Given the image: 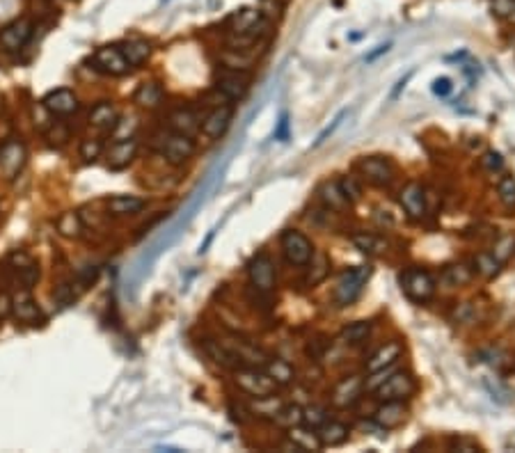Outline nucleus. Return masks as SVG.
<instances>
[{"mask_svg": "<svg viewBox=\"0 0 515 453\" xmlns=\"http://www.w3.org/2000/svg\"><path fill=\"white\" fill-rule=\"evenodd\" d=\"M369 277H371L369 265H357V268L346 270L339 277L337 286H334V293H332L334 302H337L339 307H348V304H353L362 295L366 282H369Z\"/></svg>", "mask_w": 515, "mask_h": 453, "instance_id": "obj_3", "label": "nucleus"}, {"mask_svg": "<svg viewBox=\"0 0 515 453\" xmlns=\"http://www.w3.org/2000/svg\"><path fill=\"white\" fill-rule=\"evenodd\" d=\"M353 245L364 254H380L382 249L387 247L385 240H380L378 236H371V233H355Z\"/></svg>", "mask_w": 515, "mask_h": 453, "instance_id": "obj_35", "label": "nucleus"}, {"mask_svg": "<svg viewBox=\"0 0 515 453\" xmlns=\"http://www.w3.org/2000/svg\"><path fill=\"white\" fill-rule=\"evenodd\" d=\"M389 46H392V44H389V42H387V44H380L376 51H373V53H369V56H366V62H373V60H376L378 56H382V53H387V51H389Z\"/></svg>", "mask_w": 515, "mask_h": 453, "instance_id": "obj_52", "label": "nucleus"}, {"mask_svg": "<svg viewBox=\"0 0 515 453\" xmlns=\"http://www.w3.org/2000/svg\"><path fill=\"white\" fill-rule=\"evenodd\" d=\"M373 421H376L382 431L399 428L405 421V408L401 405V401H382L380 408L373 412Z\"/></svg>", "mask_w": 515, "mask_h": 453, "instance_id": "obj_19", "label": "nucleus"}, {"mask_svg": "<svg viewBox=\"0 0 515 453\" xmlns=\"http://www.w3.org/2000/svg\"><path fill=\"white\" fill-rule=\"evenodd\" d=\"M270 3H275V5L282 7V5H286V3H288V0H270Z\"/></svg>", "mask_w": 515, "mask_h": 453, "instance_id": "obj_53", "label": "nucleus"}, {"mask_svg": "<svg viewBox=\"0 0 515 453\" xmlns=\"http://www.w3.org/2000/svg\"><path fill=\"white\" fill-rule=\"evenodd\" d=\"M323 421H327V415H325V408H321V405H307V408H302V424L309 426L311 431L321 426Z\"/></svg>", "mask_w": 515, "mask_h": 453, "instance_id": "obj_39", "label": "nucleus"}, {"mask_svg": "<svg viewBox=\"0 0 515 453\" xmlns=\"http://www.w3.org/2000/svg\"><path fill=\"white\" fill-rule=\"evenodd\" d=\"M272 421L288 431L291 426L302 424V408L300 405H279V410L272 415Z\"/></svg>", "mask_w": 515, "mask_h": 453, "instance_id": "obj_33", "label": "nucleus"}, {"mask_svg": "<svg viewBox=\"0 0 515 453\" xmlns=\"http://www.w3.org/2000/svg\"><path fill=\"white\" fill-rule=\"evenodd\" d=\"M490 5L499 19L515 23V0H490Z\"/></svg>", "mask_w": 515, "mask_h": 453, "instance_id": "obj_41", "label": "nucleus"}, {"mask_svg": "<svg viewBox=\"0 0 515 453\" xmlns=\"http://www.w3.org/2000/svg\"><path fill=\"white\" fill-rule=\"evenodd\" d=\"M154 149L165 158L170 165H183L186 160L193 158L195 154V142L193 138L181 135V133H161L154 140Z\"/></svg>", "mask_w": 515, "mask_h": 453, "instance_id": "obj_2", "label": "nucleus"}, {"mask_svg": "<svg viewBox=\"0 0 515 453\" xmlns=\"http://www.w3.org/2000/svg\"><path fill=\"white\" fill-rule=\"evenodd\" d=\"M362 392H364L362 376H346L334 385L330 401L334 408H350V405L362 396Z\"/></svg>", "mask_w": 515, "mask_h": 453, "instance_id": "obj_12", "label": "nucleus"}, {"mask_svg": "<svg viewBox=\"0 0 515 453\" xmlns=\"http://www.w3.org/2000/svg\"><path fill=\"white\" fill-rule=\"evenodd\" d=\"M474 265H477V272H481L483 277L493 279L499 272V268H502V261L490 252H479L477 259H474Z\"/></svg>", "mask_w": 515, "mask_h": 453, "instance_id": "obj_36", "label": "nucleus"}, {"mask_svg": "<svg viewBox=\"0 0 515 453\" xmlns=\"http://www.w3.org/2000/svg\"><path fill=\"white\" fill-rule=\"evenodd\" d=\"M403 355V346L399 341H387L385 346H380L376 353H373L369 359H366V373H378L385 369H392L396 364V359Z\"/></svg>", "mask_w": 515, "mask_h": 453, "instance_id": "obj_16", "label": "nucleus"}, {"mask_svg": "<svg viewBox=\"0 0 515 453\" xmlns=\"http://www.w3.org/2000/svg\"><path fill=\"white\" fill-rule=\"evenodd\" d=\"M56 229H58L60 236H65V238H81L85 226H83L81 215L74 213V211H65V213L58 215Z\"/></svg>", "mask_w": 515, "mask_h": 453, "instance_id": "obj_28", "label": "nucleus"}, {"mask_svg": "<svg viewBox=\"0 0 515 453\" xmlns=\"http://www.w3.org/2000/svg\"><path fill=\"white\" fill-rule=\"evenodd\" d=\"M339 188L343 192V197L348 199V204H355V201L362 199V186L355 176H343L339 181Z\"/></svg>", "mask_w": 515, "mask_h": 453, "instance_id": "obj_38", "label": "nucleus"}, {"mask_svg": "<svg viewBox=\"0 0 515 453\" xmlns=\"http://www.w3.org/2000/svg\"><path fill=\"white\" fill-rule=\"evenodd\" d=\"M275 140H279V142H286L288 140V113L279 115V122H277V129H275Z\"/></svg>", "mask_w": 515, "mask_h": 453, "instance_id": "obj_49", "label": "nucleus"}, {"mask_svg": "<svg viewBox=\"0 0 515 453\" xmlns=\"http://www.w3.org/2000/svg\"><path fill=\"white\" fill-rule=\"evenodd\" d=\"M120 51L124 53V58H126V62H129L131 67L145 65V62L149 60V56H152L149 42H142V39H133V42H126Z\"/></svg>", "mask_w": 515, "mask_h": 453, "instance_id": "obj_29", "label": "nucleus"}, {"mask_svg": "<svg viewBox=\"0 0 515 453\" xmlns=\"http://www.w3.org/2000/svg\"><path fill=\"white\" fill-rule=\"evenodd\" d=\"M138 120L136 117H117V122H115V126L111 129V138H113V142H122V140H131V138H136V131H138Z\"/></svg>", "mask_w": 515, "mask_h": 453, "instance_id": "obj_34", "label": "nucleus"}, {"mask_svg": "<svg viewBox=\"0 0 515 453\" xmlns=\"http://www.w3.org/2000/svg\"><path fill=\"white\" fill-rule=\"evenodd\" d=\"M92 65H95L97 72L106 74V76H126L131 69H133L117 46H104V49H99L95 56H92Z\"/></svg>", "mask_w": 515, "mask_h": 453, "instance_id": "obj_11", "label": "nucleus"}, {"mask_svg": "<svg viewBox=\"0 0 515 453\" xmlns=\"http://www.w3.org/2000/svg\"><path fill=\"white\" fill-rule=\"evenodd\" d=\"M371 334V323L369 321H355L346 325L341 330V341L348 343V346H360L366 339H369Z\"/></svg>", "mask_w": 515, "mask_h": 453, "instance_id": "obj_32", "label": "nucleus"}, {"mask_svg": "<svg viewBox=\"0 0 515 453\" xmlns=\"http://www.w3.org/2000/svg\"><path fill=\"white\" fill-rule=\"evenodd\" d=\"M234 382H236L240 392L252 398L272 396L277 389V382L268 376L266 369H259V366H238V369H234Z\"/></svg>", "mask_w": 515, "mask_h": 453, "instance_id": "obj_1", "label": "nucleus"}, {"mask_svg": "<svg viewBox=\"0 0 515 453\" xmlns=\"http://www.w3.org/2000/svg\"><path fill=\"white\" fill-rule=\"evenodd\" d=\"M35 35V23L33 19L21 17L17 21L7 23V26L0 30V49L5 53H17L23 46H28V42Z\"/></svg>", "mask_w": 515, "mask_h": 453, "instance_id": "obj_7", "label": "nucleus"}, {"mask_svg": "<svg viewBox=\"0 0 515 453\" xmlns=\"http://www.w3.org/2000/svg\"><path fill=\"white\" fill-rule=\"evenodd\" d=\"M451 449H458V451H465V453H474V451H479V444L472 442V440H454Z\"/></svg>", "mask_w": 515, "mask_h": 453, "instance_id": "obj_50", "label": "nucleus"}, {"mask_svg": "<svg viewBox=\"0 0 515 453\" xmlns=\"http://www.w3.org/2000/svg\"><path fill=\"white\" fill-rule=\"evenodd\" d=\"M231 113H234V108L229 104L213 108V110L206 115V120L202 122V133H204L209 140H218L224 131H227L229 122H231Z\"/></svg>", "mask_w": 515, "mask_h": 453, "instance_id": "obj_18", "label": "nucleus"}, {"mask_svg": "<svg viewBox=\"0 0 515 453\" xmlns=\"http://www.w3.org/2000/svg\"><path fill=\"white\" fill-rule=\"evenodd\" d=\"M12 316V295L7 291H0V323Z\"/></svg>", "mask_w": 515, "mask_h": 453, "instance_id": "obj_48", "label": "nucleus"}, {"mask_svg": "<svg viewBox=\"0 0 515 453\" xmlns=\"http://www.w3.org/2000/svg\"><path fill=\"white\" fill-rule=\"evenodd\" d=\"M318 197L321 201L332 211H343L348 206V199L343 197V192L339 188V181H327L321 186V190H318Z\"/></svg>", "mask_w": 515, "mask_h": 453, "instance_id": "obj_31", "label": "nucleus"}, {"mask_svg": "<svg viewBox=\"0 0 515 453\" xmlns=\"http://www.w3.org/2000/svg\"><path fill=\"white\" fill-rule=\"evenodd\" d=\"M167 122H170L167 124L170 131L181 133V135H188V138H195L199 133V129H202L199 117L195 115L190 108H179V110H174L170 115Z\"/></svg>", "mask_w": 515, "mask_h": 453, "instance_id": "obj_22", "label": "nucleus"}, {"mask_svg": "<svg viewBox=\"0 0 515 453\" xmlns=\"http://www.w3.org/2000/svg\"><path fill=\"white\" fill-rule=\"evenodd\" d=\"M133 104L140 106V108H145V110H154V108H158L163 104L161 83L149 81V83L140 85V88L136 90V94H133Z\"/></svg>", "mask_w": 515, "mask_h": 453, "instance_id": "obj_25", "label": "nucleus"}, {"mask_svg": "<svg viewBox=\"0 0 515 453\" xmlns=\"http://www.w3.org/2000/svg\"><path fill=\"white\" fill-rule=\"evenodd\" d=\"M247 85H250V76L243 69L222 67L220 72L215 74V90L227 101L243 99L247 92Z\"/></svg>", "mask_w": 515, "mask_h": 453, "instance_id": "obj_8", "label": "nucleus"}, {"mask_svg": "<svg viewBox=\"0 0 515 453\" xmlns=\"http://www.w3.org/2000/svg\"><path fill=\"white\" fill-rule=\"evenodd\" d=\"M282 252L286 256V261L293 265H307L314 259V245H311V240L305 233L295 229H286L282 233Z\"/></svg>", "mask_w": 515, "mask_h": 453, "instance_id": "obj_9", "label": "nucleus"}, {"mask_svg": "<svg viewBox=\"0 0 515 453\" xmlns=\"http://www.w3.org/2000/svg\"><path fill=\"white\" fill-rule=\"evenodd\" d=\"M288 442L293 444L295 451H321L323 444L318 440L316 433H311V428L305 424L288 428Z\"/></svg>", "mask_w": 515, "mask_h": 453, "instance_id": "obj_23", "label": "nucleus"}, {"mask_svg": "<svg viewBox=\"0 0 515 453\" xmlns=\"http://www.w3.org/2000/svg\"><path fill=\"white\" fill-rule=\"evenodd\" d=\"M101 151H104V142H101V140H97V138L83 140V145H81V158L85 163H95L99 156H101Z\"/></svg>", "mask_w": 515, "mask_h": 453, "instance_id": "obj_40", "label": "nucleus"}, {"mask_svg": "<svg viewBox=\"0 0 515 453\" xmlns=\"http://www.w3.org/2000/svg\"><path fill=\"white\" fill-rule=\"evenodd\" d=\"M357 170L362 172V176L373 186H389L394 179V170L389 165V160L380 158V156H371V158H362Z\"/></svg>", "mask_w": 515, "mask_h": 453, "instance_id": "obj_13", "label": "nucleus"}, {"mask_svg": "<svg viewBox=\"0 0 515 453\" xmlns=\"http://www.w3.org/2000/svg\"><path fill=\"white\" fill-rule=\"evenodd\" d=\"M410 78H412V72H408V74H405V76L401 78V81H399V83H396V88L392 90V94H389V101H394L396 97H399V94H401V92L405 90V85H408V81H410Z\"/></svg>", "mask_w": 515, "mask_h": 453, "instance_id": "obj_51", "label": "nucleus"}, {"mask_svg": "<svg viewBox=\"0 0 515 453\" xmlns=\"http://www.w3.org/2000/svg\"><path fill=\"white\" fill-rule=\"evenodd\" d=\"M42 104H44L46 110H49L51 115H56V117H69V115H74L78 110V99H76L74 92L67 90V88L49 92V94L44 97Z\"/></svg>", "mask_w": 515, "mask_h": 453, "instance_id": "obj_14", "label": "nucleus"}, {"mask_svg": "<svg viewBox=\"0 0 515 453\" xmlns=\"http://www.w3.org/2000/svg\"><path fill=\"white\" fill-rule=\"evenodd\" d=\"M481 167L486 170V172H499L504 167V158H502V154H497V151H486L483 154V158H481Z\"/></svg>", "mask_w": 515, "mask_h": 453, "instance_id": "obj_43", "label": "nucleus"}, {"mask_svg": "<svg viewBox=\"0 0 515 453\" xmlns=\"http://www.w3.org/2000/svg\"><path fill=\"white\" fill-rule=\"evenodd\" d=\"M401 286L412 302H428L435 295V279L431 272L421 268H410L401 275Z\"/></svg>", "mask_w": 515, "mask_h": 453, "instance_id": "obj_5", "label": "nucleus"}, {"mask_svg": "<svg viewBox=\"0 0 515 453\" xmlns=\"http://www.w3.org/2000/svg\"><path fill=\"white\" fill-rule=\"evenodd\" d=\"M316 431H318L316 435L323 447H341V444L348 440V433H350L348 426L339 424V421H323Z\"/></svg>", "mask_w": 515, "mask_h": 453, "instance_id": "obj_26", "label": "nucleus"}, {"mask_svg": "<svg viewBox=\"0 0 515 453\" xmlns=\"http://www.w3.org/2000/svg\"><path fill=\"white\" fill-rule=\"evenodd\" d=\"M136 151H138V140L136 138L122 140V142H113V149L108 151V167L115 170V172L129 167L131 160L136 158Z\"/></svg>", "mask_w": 515, "mask_h": 453, "instance_id": "obj_21", "label": "nucleus"}, {"mask_svg": "<svg viewBox=\"0 0 515 453\" xmlns=\"http://www.w3.org/2000/svg\"><path fill=\"white\" fill-rule=\"evenodd\" d=\"M373 392L378 394L380 401H405V398L412 396V392H415V380H412L410 373L396 371V373H389Z\"/></svg>", "mask_w": 515, "mask_h": 453, "instance_id": "obj_10", "label": "nucleus"}, {"mask_svg": "<svg viewBox=\"0 0 515 453\" xmlns=\"http://www.w3.org/2000/svg\"><path fill=\"white\" fill-rule=\"evenodd\" d=\"M433 94L440 97V99H447L451 92H454V81H451L449 76H442V78H435L433 81Z\"/></svg>", "mask_w": 515, "mask_h": 453, "instance_id": "obj_44", "label": "nucleus"}, {"mask_svg": "<svg viewBox=\"0 0 515 453\" xmlns=\"http://www.w3.org/2000/svg\"><path fill=\"white\" fill-rule=\"evenodd\" d=\"M12 316L21 323L42 321V309H39V304L33 300L28 288H21V291L12 298Z\"/></svg>", "mask_w": 515, "mask_h": 453, "instance_id": "obj_17", "label": "nucleus"}, {"mask_svg": "<svg viewBox=\"0 0 515 453\" xmlns=\"http://www.w3.org/2000/svg\"><path fill=\"white\" fill-rule=\"evenodd\" d=\"M497 197L504 204V208L515 211V179L513 176H502V181L497 186Z\"/></svg>", "mask_w": 515, "mask_h": 453, "instance_id": "obj_37", "label": "nucleus"}, {"mask_svg": "<svg viewBox=\"0 0 515 453\" xmlns=\"http://www.w3.org/2000/svg\"><path fill=\"white\" fill-rule=\"evenodd\" d=\"M263 369L266 373L277 382V385H288L293 378H295V371L293 366L286 362V359H279V357H272V359H266V364H263Z\"/></svg>", "mask_w": 515, "mask_h": 453, "instance_id": "obj_30", "label": "nucleus"}, {"mask_svg": "<svg viewBox=\"0 0 515 453\" xmlns=\"http://www.w3.org/2000/svg\"><path fill=\"white\" fill-rule=\"evenodd\" d=\"M17 277L21 282V288H28V291H30V288H33L37 284V279H39V265L30 263V265H26V268H19Z\"/></svg>", "mask_w": 515, "mask_h": 453, "instance_id": "obj_42", "label": "nucleus"}, {"mask_svg": "<svg viewBox=\"0 0 515 453\" xmlns=\"http://www.w3.org/2000/svg\"><path fill=\"white\" fill-rule=\"evenodd\" d=\"M346 115H348V110H341V113H339L337 117H334V120H332V124H330V126H325V129H323L321 133H318V138H316V142H314V147H321V145L325 142V140H327V138H330V135H332V133H334V131H337V129L341 126V122H343V117H346Z\"/></svg>", "mask_w": 515, "mask_h": 453, "instance_id": "obj_46", "label": "nucleus"}, {"mask_svg": "<svg viewBox=\"0 0 515 453\" xmlns=\"http://www.w3.org/2000/svg\"><path fill=\"white\" fill-rule=\"evenodd\" d=\"M26 158H28V151L21 140L17 138L5 140V142L0 145V176L7 179V181L17 179L21 174L23 165H26Z\"/></svg>", "mask_w": 515, "mask_h": 453, "instance_id": "obj_6", "label": "nucleus"}, {"mask_svg": "<svg viewBox=\"0 0 515 453\" xmlns=\"http://www.w3.org/2000/svg\"><path fill=\"white\" fill-rule=\"evenodd\" d=\"M106 208H108V215H115V217L136 215L145 208V199L136 197V195H113V197L106 199Z\"/></svg>", "mask_w": 515, "mask_h": 453, "instance_id": "obj_20", "label": "nucleus"}, {"mask_svg": "<svg viewBox=\"0 0 515 453\" xmlns=\"http://www.w3.org/2000/svg\"><path fill=\"white\" fill-rule=\"evenodd\" d=\"M474 279V270L470 265L465 263H454V265H447L440 277V282L449 288H460V286H467Z\"/></svg>", "mask_w": 515, "mask_h": 453, "instance_id": "obj_27", "label": "nucleus"}, {"mask_svg": "<svg viewBox=\"0 0 515 453\" xmlns=\"http://www.w3.org/2000/svg\"><path fill=\"white\" fill-rule=\"evenodd\" d=\"M399 201L403 211L408 213L412 220H421L426 213V197H424V188L419 183L410 181L403 186V190L399 192Z\"/></svg>", "mask_w": 515, "mask_h": 453, "instance_id": "obj_15", "label": "nucleus"}, {"mask_svg": "<svg viewBox=\"0 0 515 453\" xmlns=\"http://www.w3.org/2000/svg\"><path fill=\"white\" fill-rule=\"evenodd\" d=\"M247 275H250V284H252L256 293L270 295L275 291V282H277L275 261H272L266 252L252 256V261L247 263Z\"/></svg>", "mask_w": 515, "mask_h": 453, "instance_id": "obj_4", "label": "nucleus"}, {"mask_svg": "<svg viewBox=\"0 0 515 453\" xmlns=\"http://www.w3.org/2000/svg\"><path fill=\"white\" fill-rule=\"evenodd\" d=\"M30 263H35V259L30 254H26V252H12L10 254V265L14 270L26 268V265H30Z\"/></svg>", "mask_w": 515, "mask_h": 453, "instance_id": "obj_47", "label": "nucleus"}, {"mask_svg": "<svg viewBox=\"0 0 515 453\" xmlns=\"http://www.w3.org/2000/svg\"><path fill=\"white\" fill-rule=\"evenodd\" d=\"M117 117H120V110L115 108V104H111V101H99L90 113V124L99 131L111 133V129L117 122Z\"/></svg>", "mask_w": 515, "mask_h": 453, "instance_id": "obj_24", "label": "nucleus"}, {"mask_svg": "<svg viewBox=\"0 0 515 453\" xmlns=\"http://www.w3.org/2000/svg\"><path fill=\"white\" fill-rule=\"evenodd\" d=\"M513 252H515V238H513V236H506V238H502V240L497 243V247H495V252H493V254L497 256L499 261L504 263Z\"/></svg>", "mask_w": 515, "mask_h": 453, "instance_id": "obj_45", "label": "nucleus"}]
</instances>
